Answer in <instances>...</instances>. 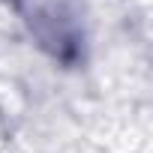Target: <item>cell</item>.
Returning a JSON list of instances; mask_svg holds the SVG:
<instances>
[{"instance_id": "obj_1", "label": "cell", "mask_w": 153, "mask_h": 153, "mask_svg": "<svg viewBox=\"0 0 153 153\" xmlns=\"http://www.w3.org/2000/svg\"><path fill=\"white\" fill-rule=\"evenodd\" d=\"M33 39L60 63H75L84 48V30L69 0H12Z\"/></svg>"}]
</instances>
